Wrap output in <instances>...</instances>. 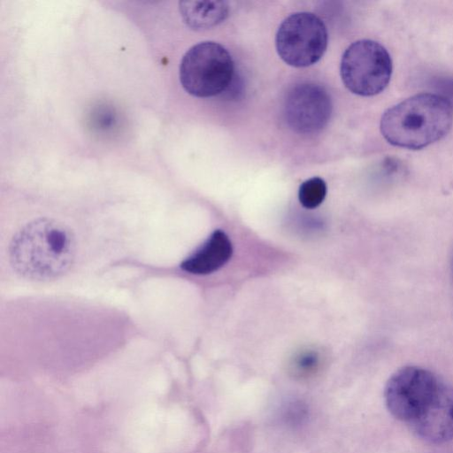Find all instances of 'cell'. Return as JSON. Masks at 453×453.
<instances>
[{
	"label": "cell",
	"instance_id": "obj_3",
	"mask_svg": "<svg viewBox=\"0 0 453 453\" xmlns=\"http://www.w3.org/2000/svg\"><path fill=\"white\" fill-rule=\"evenodd\" d=\"M392 60L379 42L363 39L350 44L342 55L341 77L352 93L372 96L382 92L390 81Z\"/></svg>",
	"mask_w": 453,
	"mask_h": 453
},
{
	"label": "cell",
	"instance_id": "obj_5",
	"mask_svg": "<svg viewBox=\"0 0 453 453\" xmlns=\"http://www.w3.org/2000/svg\"><path fill=\"white\" fill-rule=\"evenodd\" d=\"M441 380L430 371L408 365L388 379L384 398L388 410L397 419L411 423L427 407Z\"/></svg>",
	"mask_w": 453,
	"mask_h": 453
},
{
	"label": "cell",
	"instance_id": "obj_2",
	"mask_svg": "<svg viewBox=\"0 0 453 453\" xmlns=\"http://www.w3.org/2000/svg\"><path fill=\"white\" fill-rule=\"evenodd\" d=\"M234 76L229 52L215 42H202L191 47L180 65L183 88L196 97H210L225 91Z\"/></svg>",
	"mask_w": 453,
	"mask_h": 453
},
{
	"label": "cell",
	"instance_id": "obj_10",
	"mask_svg": "<svg viewBox=\"0 0 453 453\" xmlns=\"http://www.w3.org/2000/svg\"><path fill=\"white\" fill-rule=\"evenodd\" d=\"M326 195V182L319 177H313L303 181L298 191L299 201L307 209L318 207L324 201Z\"/></svg>",
	"mask_w": 453,
	"mask_h": 453
},
{
	"label": "cell",
	"instance_id": "obj_8",
	"mask_svg": "<svg viewBox=\"0 0 453 453\" xmlns=\"http://www.w3.org/2000/svg\"><path fill=\"white\" fill-rule=\"evenodd\" d=\"M232 253V244L228 236L218 229L181 263V268L193 274H209L221 268L230 259Z\"/></svg>",
	"mask_w": 453,
	"mask_h": 453
},
{
	"label": "cell",
	"instance_id": "obj_11",
	"mask_svg": "<svg viewBox=\"0 0 453 453\" xmlns=\"http://www.w3.org/2000/svg\"><path fill=\"white\" fill-rule=\"evenodd\" d=\"M435 94L445 99L453 108V77H439L432 83Z\"/></svg>",
	"mask_w": 453,
	"mask_h": 453
},
{
	"label": "cell",
	"instance_id": "obj_12",
	"mask_svg": "<svg viewBox=\"0 0 453 453\" xmlns=\"http://www.w3.org/2000/svg\"><path fill=\"white\" fill-rule=\"evenodd\" d=\"M317 363L318 358L316 356L305 354L297 360V368L301 370L302 372L307 373L311 372L317 366Z\"/></svg>",
	"mask_w": 453,
	"mask_h": 453
},
{
	"label": "cell",
	"instance_id": "obj_6",
	"mask_svg": "<svg viewBox=\"0 0 453 453\" xmlns=\"http://www.w3.org/2000/svg\"><path fill=\"white\" fill-rule=\"evenodd\" d=\"M284 117L290 129L297 134H314L329 121L332 102L327 91L313 82L292 87L284 100Z\"/></svg>",
	"mask_w": 453,
	"mask_h": 453
},
{
	"label": "cell",
	"instance_id": "obj_4",
	"mask_svg": "<svg viewBox=\"0 0 453 453\" xmlns=\"http://www.w3.org/2000/svg\"><path fill=\"white\" fill-rule=\"evenodd\" d=\"M275 45L286 64L294 67L311 65L322 58L326 50V27L311 12H295L279 27Z\"/></svg>",
	"mask_w": 453,
	"mask_h": 453
},
{
	"label": "cell",
	"instance_id": "obj_9",
	"mask_svg": "<svg viewBox=\"0 0 453 453\" xmlns=\"http://www.w3.org/2000/svg\"><path fill=\"white\" fill-rule=\"evenodd\" d=\"M180 12L183 21L195 30L208 29L224 21L229 12L225 1H181Z\"/></svg>",
	"mask_w": 453,
	"mask_h": 453
},
{
	"label": "cell",
	"instance_id": "obj_7",
	"mask_svg": "<svg viewBox=\"0 0 453 453\" xmlns=\"http://www.w3.org/2000/svg\"><path fill=\"white\" fill-rule=\"evenodd\" d=\"M421 439L443 443L453 439V387L441 382L425 411L411 423Z\"/></svg>",
	"mask_w": 453,
	"mask_h": 453
},
{
	"label": "cell",
	"instance_id": "obj_1",
	"mask_svg": "<svg viewBox=\"0 0 453 453\" xmlns=\"http://www.w3.org/2000/svg\"><path fill=\"white\" fill-rule=\"evenodd\" d=\"M453 122V108L434 93L414 95L388 108L380 120V132L390 144L420 150L441 140Z\"/></svg>",
	"mask_w": 453,
	"mask_h": 453
}]
</instances>
